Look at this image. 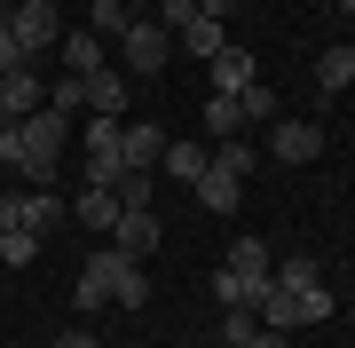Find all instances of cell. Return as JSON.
I'll return each instance as SVG.
<instances>
[{
  "mask_svg": "<svg viewBox=\"0 0 355 348\" xmlns=\"http://www.w3.org/2000/svg\"><path fill=\"white\" fill-rule=\"evenodd\" d=\"M253 79H261V72H253L245 48H221V56H214V95H245Z\"/></svg>",
  "mask_w": 355,
  "mask_h": 348,
  "instance_id": "16",
  "label": "cell"
},
{
  "mask_svg": "<svg viewBox=\"0 0 355 348\" xmlns=\"http://www.w3.org/2000/svg\"><path fill=\"white\" fill-rule=\"evenodd\" d=\"M214 167L245 182V174H253V142H245V135H229V142H214Z\"/></svg>",
  "mask_w": 355,
  "mask_h": 348,
  "instance_id": "21",
  "label": "cell"
},
{
  "mask_svg": "<svg viewBox=\"0 0 355 348\" xmlns=\"http://www.w3.org/2000/svg\"><path fill=\"white\" fill-rule=\"evenodd\" d=\"M214 301H221V309H253V293H245L229 270H214Z\"/></svg>",
  "mask_w": 355,
  "mask_h": 348,
  "instance_id": "30",
  "label": "cell"
},
{
  "mask_svg": "<svg viewBox=\"0 0 355 348\" xmlns=\"http://www.w3.org/2000/svg\"><path fill=\"white\" fill-rule=\"evenodd\" d=\"M24 230L32 238H55V230H64V198H55V190H24Z\"/></svg>",
  "mask_w": 355,
  "mask_h": 348,
  "instance_id": "18",
  "label": "cell"
},
{
  "mask_svg": "<svg viewBox=\"0 0 355 348\" xmlns=\"http://www.w3.org/2000/svg\"><path fill=\"white\" fill-rule=\"evenodd\" d=\"M268 158H284V167L324 158V119H268Z\"/></svg>",
  "mask_w": 355,
  "mask_h": 348,
  "instance_id": "6",
  "label": "cell"
},
{
  "mask_svg": "<svg viewBox=\"0 0 355 348\" xmlns=\"http://www.w3.org/2000/svg\"><path fill=\"white\" fill-rule=\"evenodd\" d=\"M150 301V277H142V261L135 254H119V245H103V254L79 270V309H142Z\"/></svg>",
  "mask_w": 355,
  "mask_h": 348,
  "instance_id": "2",
  "label": "cell"
},
{
  "mask_svg": "<svg viewBox=\"0 0 355 348\" xmlns=\"http://www.w3.org/2000/svg\"><path fill=\"white\" fill-rule=\"evenodd\" d=\"M55 348H103L95 333H55Z\"/></svg>",
  "mask_w": 355,
  "mask_h": 348,
  "instance_id": "34",
  "label": "cell"
},
{
  "mask_svg": "<svg viewBox=\"0 0 355 348\" xmlns=\"http://www.w3.org/2000/svg\"><path fill=\"white\" fill-rule=\"evenodd\" d=\"M8 32L24 40V56H32V64L64 48V16H55V0H16V8H8Z\"/></svg>",
  "mask_w": 355,
  "mask_h": 348,
  "instance_id": "5",
  "label": "cell"
},
{
  "mask_svg": "<svg viewBox=\"0 0 355 348\" xmlns=\"http://www.w3.org/2000/svg\"><path fill=\"white\" fill-rule=\"evenodd\" d=\"M190 198H198L205 214H237V198H245V182H237V174H221V167H205V174L190 182Z\"/></svg>",
  "mask_w": 355,
  "mask_h": 348,
  "instance_id": "11",
  "label": "cell"
},
{
  "mask_svg": "<svg viewBox=\"0 0 355 348\" xmlns=\"http://www.w3.org/2000/svg\"><path fill=\"white\" fill-rule=\"evenodd\" d=\"M24 64H32V56H24V40L8 32V8H0V72H24Z\"/></svg>",
  "mask_w": 355,
  "mask_h": 348,
  "instance_id": "29",
  "label": "cell"
},
{
  "mask_svg": "<svg viewBox=\"0 0 355 348\" xmlns=\"http://www.w3.org/2000/svg\"><path fill=\"white\" fill-rule=\"evenodd\" d=\"M48 111H87V79L55 72V88H48Z\"/></svg>",
  "mask_w": 355,
  "mask_h": 348,
  "instance_id": "23",
  "label": "cell"
},
{
  "mask_svg": "<svg viewBox=\"0 0 355 348\" xmlns=\"http://www.w3.org/2000/svg\"><path fill=\"white\" fill-rule=\"evenodd\" d=\"M237 103H245V127H253V119H261V127H268V119H284V111H277V88H268V79H253Z\"/></svg>",
  "mask_w": 355,
  "mask_h": 348,
  "instance_id": "22",
  "label": "cell"
},
{
  "mask_svg": "<svg viewBox=\"0 0 355 348\" xmlns=\"http://www.w3.org/2000/svg\"><path fill=\"white\" fill-rule=\"evenodd\" d=\"M166 135L158 119H127V167H142V174H158V158H166Z\"/></svg>",
  "mask_w": 355,
  "mask_h": 348,
  "instance_id": "10",
  "label": "cell"
},
{
  "mask_svg": "<svg viewBox=\"0 0 355 348\" xmlns=\"http://www.w3.org/2000/svg\"><path fill=\"white\" fill-rule=\"evenodd\" d=\"M111 245H119V254H135V261H150L158 245H166V230H158V206H119V222H111Z\"/></svg>",
  "mask_w": 355,
  "mask_h": 348,
  "instance_id": "8",
  "label": "cell"
},
{
  "mask_svg": "<svg viewBox=\"0 0 355 348\" xmlns=\"http://www.w3.org/2000/svg\"><path fill=\"white\" fill-rule=\"evenodd\" d=\"M0 261H8V270H32V261H40V238H24V230H0Z\"/></svg>",
  "mask_w": 355,
  "mask_h": 348,
  "instance_id": "25",
  "label": "cell"
},
{
  "mask_svg": "<svg viewBox=\"0 0 355 348\" xmlns=\"http://www.w3.org/2000/svg\"><path fill=\"white\" fill-rule=\"evenodd\" d=\"M48 103V88H40V72L24 64V72H0V127L8 119H24V111H40Z\"/></svg>",
  "mask_w": 355,
  "mask_h": 348,
  "instance_id": "9",
  "label": "cell"
},
{
  "mask_svg": "<svg viewBox=\"0 0 355 348\" xmlns=\"http://www.w3.org/2000/svg\"><path fill=\"white\" fill-rule=\"evenodd\" d=\"M0 230H24V190H0ZM32 238V230H24Z\"/></svg>",
  "mask_w": 355,
  "mask_h": 348,
  "instance_id": "31",
  "label": "cell"
},
{
  "mask_svg": "<svg viewBox=\"0 0 355 348\" xmlns=\"http://www.w3.org/2000/svg\"><path fill=\"white\" fill-rule=\"evenodd\" d=\"M150 190H158V174L127 167V182H119V206H150Z\"/></svg>",
  "mask_w": 355,
  "mask_h": 348,
  "instance_id": "27",
  "label": "cell"
},
{
  "mask_svg": "<svg viewBox=\"0 0 355 348\" xmlns=\"http://www.w3.org/2000/svg\"><path fill=\"white\" fill-rule=\"evenodd\" d=\"M253 333H261V309H221V340L229 348H245Z\"/></svg>",
  "mask_w": 355,
  "mask_h": 348,
  "instance_id": "26",
  "label": "cell"
},
{
  "mask_svg": "<svg viewBox=\"0 0 355 348\" xmlns=\"http://www.w3.org/2000/svg\"><path fill=\"white\" fill-rule=\"evenodd\" d=\"M71 222H87V230H103V238H111V222H119V190H103V182H79Z\"/></svg>",
  "mask_w": 355,
  "mask_h": 348,
  "instance_id": "12",
  "label": "cell"
},
{
  "mask_svg": "<svg viewBox=\"0 0 355 348\" xmlns=\"http://www.w3.org/2000/svg\"><path fill=\"white\" fill-rule=\"evenodd\" d=\"M205 127H214L221 142H229V135H245V103H237V95H205Z\"/></svg>",
  "mask_w": 355,
  "mask_h": 348,
  "instance_id": "20",
  "label": "cell"
},
{
  "mask_svg": "<svg viewBox=\"0 0 355 348\" xmlns=\"http://www.w3.org/2000/svg\"><path fill=\"white\" fill-rule=\"evenodd\" d=\"M127 24H135V8H127V0H95V24H87V32H103V40H119Z\"/></svg>",
  "mask_w": 355,
  "mask_h": 348,
  "instance_id": "24",
  "label": "cell"
},
{
  "mask_svg": "<svg viewBox=\"0 0 355 348\" xmlns=\"http://www.w3.org/2000/svg\"><path fill=\"white\" fill-rule=\"evenodd\" d=\"M0 167H16L32 182V190H55V174H64V111H24L0 127Z\"/></svg>",
  "mask_w": 355,
  "mask_h": 348,
  "instance_id": "1",
  "label": "cell"
},
{
  "mask_svg": "<svg viewBox=\"0 0 355 348\" xmlns=\"http://www.w3.org/2000/svg\"><path fill=\"white\" fill-rule=\"evenodd\" d=\"M316 88L324 95H347L355 88V48H316Z\"/></svg>",
  "mask_w": 355,
  "mask_h": 348,
  "instance_id": "17",
  "label": "cell"
},
{
  "mask_svg": "<svg viewBox=\"0 0 355 348\" xmlns=\"http://www.w3.org/2000/svg\"><path fill=\"white\" fill-rule=\"evenodd\" d=\"M55 56H64L71 79H95L103 64H111V56H103V32H64V48H55Z\"/></svg>",
  "mask_w": 355,
  "mask_h": 348,
  "instance_id": "13",
  "label": "cell"
},
{
  "mask_svg": "<svg viewBox=\"0 0 355 348\" xmlns=\"http://www.w3.org/2000/svg\"><path fill=\"white\" fill-rule=\"evenodd\" d=\"M214 348H229V340H214Z\"/></svg>",
  "mask_w": 355,
  "mask_h": 348,
  "instance_id": "37",
  "label": "cell"
},
{
  "mask_svg": "<svg viewBox=\"0 0 355 348\" xmlns=\"http://www.w3.org/2000/svg\"><path fill=\"white\" fill-rule=\"evenodd\" d=\"M221 270L261 301V293H268V277H277V254H268V238H229V261H221Z\"/></svg>",
  "mask_w": 355,
  "mask_h": 348,
  "instance_id": "7",
  "label": "cell"
},
{
  "mask_svg": "<svg viewBox=\"0 0 355 348\" xmlns=\"http://www.w3.org/2000/svg\"><path fill=\"white\" fill-rule=\"evenodd\" d=\"M166 56H174V32H166L158 16H135V24L119 32V72H127V79H158Z\"/></svg>",
  "mask_w": 355,
  "mask_h": 348,
  "instance_id": "4",
  "label": "cell"
},
{
  "mask_svg": "<svg viewBox=\"0 0 355 348\" xmlns=\"http://www.w3.org/2000/svg\"><path fill=\"white\" fill-rule=\"evenodd\" d=\"M174 40H190V56H198V64H214V56L229 48V24H221V16H198V24H182Z\"/></svg>",
  "mask_w": 355,
  "mask_h": 348,
  "instance_id": "19",
  "label": "cell"
},
{
  "mask_svg": "<svg viewBox=\"0 0 355 348\" xmlns=\"http://www.w3.org/2000/svg\"><path fill=\"white\" fill-rule=\"evenodd\" d=\"M205 167H214V151H205V142H166V158H158V174H174L182 190H190Z\"/></svg>",
  "mask_w": 355,
  "mask_h": 348,
  "instance_id": "14",
  "label": "cell"
},
{
  "mask_svg": "<svg viewBox=\"0 0 355 348\" xmlns=\"http://www.w3.org/2000/svg\"><path fill=\"white\" fill-rule=\"evenodd\" d=\"M253 309H261V324H277V333H300V324H324L331 317V293H324V285H277V277H268V293L253 301Z\"/></svg>",
  "mask_w": 355,
  "mask_h": 348,
  "instance_id": "3",
  "label": "cell"
},
{
  "mask_svg": "<svg viewBox=\"0 0 355 348\" xmlns=\"http://www.w3.org/2000/svg\"><path fill=\"white\" fill-rule=\"evenodd\" d=\"M127 8H158V0H127Z\"/></svg>",
  "mask_w": 355,
  "mask_h": 348,
  "instance_id": "36",
  "label": "cell"
},
{
  "mask_svg": "<svg viewBox=\"0 0 355 348\" xmlns=\"http://www.w3.org/2000/svg\"><path fill=\"white\" fill-rule=\"evenodd\" d=\"M87 111H103V119L127 111V72H119V64H103V72L87 79Z\"/></svg>",
  "mask_w": 355,
  "mask_h": 348,
  "instance_id": "15",
  "label": "cell"
},
{
  "mask_svg": "<svg viewBox=\"0 0 355 348\" xmlns=\"http://www.w3.org/2000/svg\"><path fill=\"white\" fill-rule=\"evenodd\" d=\"M245 348H284V333H277V324H261V333L245 340Z\"/></svg>",
  "mask_w": 355,
  "mask_h": 348,
  "instance_id": "33",
  "label": "cell"
},
{
  "mask_svg": "<svg viewBox=\"0 0 355 348\" xmlns=\"http://www.w3.org/2000/svg\"><path fill=\"white\" fill-rule=\"evenodd\" d=\"M331 8H340V16H355V0H331Z\"/></svg>",
  "mask_w": 355,
  "mask_h": 348,
  "instance_id": "35",
  "label": "cell"
},
{
  "mask_svg": "<svg viewBox=\"0 0 355 348\" xmlns=\"http://www.w3.org/2000/svg\"><path fill=\"white\" fill-rule=\"evenodd\" d=\"M277 285H324V270L308 254H292V261H277Z\"/></svg>",
  "mask_w": 355,
  "mask_h": 348,
  "instance_id": "28",
  "label": "cell"
},
{
  "mask_svg": "<svg viewBox=\"0 0 355 348\" xmlns=\"http://www.w3.org/2000/svg\"><path fill=\"white\" fill-rule=\"evenodd\" d=\"M237 8H245V0H198V16H221V24H229Z\"/></svg>",
  "mask_w": 355,
  "mask_h": 348,
  "instance_id": "32",
  "label": "cell"
}]
</instances>
